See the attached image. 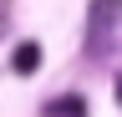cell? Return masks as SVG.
<instances>
[{
	"instance_id": "obj_1",
	"label": "cell",
	"mask_w": 122,
	"mask_h": 117,
	"mask_svg": "<svg viewBox=\"0 0 122 117\" xmlns=\"http://www.w3.org/2000/svg\"><path fill=\"white\" fill-rule=\"evenodd\" d=\"M117 25H122V0H92V10H86V51H107Z\"/></svg>"
},
{
	"instance_id": "obj_2",
	"label": "cell",
	"mask_w": 122,
	"mask_h": 117,
	"mask_svg": "<svg viewBox=\"0 0 122 117\" xmlns=\"http://www.w3.org/2000/svg\"><path fill=\"white\" fill-rule=\"evenodd\" d=\"M10 66L20 71V76H36V66H41V46H36V41H20V46L10 51Z\"/></svg>"
},
{
	"instance_id": "obj_3",
	"label": "cell",
	"mask_w": 122,
	"mask_h": 117,
	"mask_svg": "<svg viewBox=\"0 0 122 117\" xmlns=\"http://www.w3.org/2000/svg\"><path fill=\"white\" fill-rule=\"evenodd\" d=\"M46 117H86V102L81 97H56L51 107H46Z\"/></svg>"
},
{
	"instance_id": "obj_4",
	"label": "cell",
	"mask_w": 122,
	"mask_h": 117,
	"mask_svg": "<svg viewBox=\"0 0 122 117\" xmlns=\"http://www.w3.org/2000/svg\"><path fill=\"white\" fill-rule=\"evenodd\" d=\"M117 107H122V76H117Z\"/></svg>"
}]
</instances>
